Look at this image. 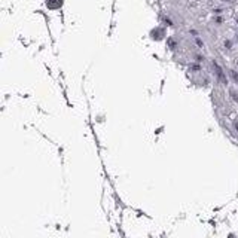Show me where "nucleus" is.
Returning a JSON list of instances; mask_svg holds the SVG:
<instances>
[{
  "label": "nucleus",
  "mask_w": 238,
  "mask_h": 238,
  "mask_svg": "<svg viewBox=\"0 0 238 238\" xmlns=\"http://www.w3.org/2000/svg\"><path fill=\"white\" fill-rule=\"evenodd\" d=\"M229 238H235V237H232V235H231V237H229Z\"/></svg>",
  "instance_id": "39448f33"
},
{
  "label": "nucleus",
  "mask_w": 238,
  "mask_h": 238,
  "mask_svg": "<svg viewBox=\"0 0 238 238\" xmlns=\"http://www.w3.org/2000/svg\"><path fill=\"white\" fill-rule=\"evenodd\" d=\"M214 69H216V72H217V77H219L222 82H225V83H226V77L223 76V72H222V69H220V67L217 66V64H216V63H214Z\"/></svg>",
  "instance_id": "f03ea898"
},
{
  "label": "nucleus",
  "mask_w": 238,
  "mask_h": 238,
  "mask_svg": "<svg viewBox=\"0 0 238 238\" xmlns=\"http://www.w3.org/2000/svg\"><path fill=\"white\" fill-rule=\"evenodd\" d=\"M237 129H238V124H237Z\"/></svg>",
  "instance_id": "423d86ee"
},
{
  "label": "nucleus",
  "mask_w": 238,
  "mask_h": 238,
  "mask_svg": "<svg viewBox=\"0 0 238 238\" xmlns=\"http://www.w3.org/2000/svg\"><path fill=\"white\" fill-rule=\"evenodd\" d=\"M63 2L64 0H46V6L49 9H60L63 6Z\"/></svg>",
  "instance_id": "f257e3e1"
},
{
  "label": "nucleus",
  "mask_w": 238,
  "mask_h": 238,
  "mask_svg": "<svg viewBox=\"0 0 238 238\" xmlns=\"http://www.w3.org/2000/svg\"><path fill=\"white\" fill-rule=\"evenodd\" d=\"M231 74H232V77H234V79H235V80H237V82H238V74L235 73V72H232V73H231Z\"/></svg>",
  "instance_id": "20e7f679"
},
{
  "label": "nucleus",
  "mask_w": 238,
  "mask_h": 238,
  "mask_svg": "<svg viewBox=\"0 0 238 238\" xmlns=\"http://www.w3.org/2000/svg\"><path fill=\"white\" fill-rule=\"evenodd\" d=\"M161 36H162V33H161V30H156V33L153 31V37H156V39H161Z\"/></svg>",
  "instance_id": "7ed1b4c3"
}]
</instances>
